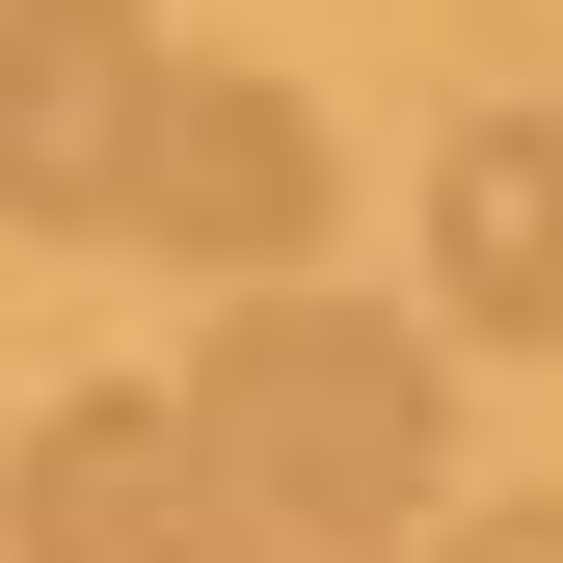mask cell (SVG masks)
<instances>
[{
    "label": "cell",
    "mask_w": 563,
    "mask_h": 563,
    "mask_svg": "<svg viewBox=\"0 0 563 563\" xmlns=\"http://www.w3.org/2000/svg\"><path fill=\"white\" fill-rule=\"evenodd\" d=\"M430 349H563V108H456V162H430Z\"/></svg>",
    "instance_id": "5b68a950"
},
{
    "label": "cell",
    "mask_w": 563,
    "mask_h": 563,
    "mask_svg": "<svg viewBox=\"0 0 563 563\" xmlns=\"http://www.w3.org/2000/svg\"><path fill=\"white\" fill-rule=\"evenodd\" d=\"M134 134H162V27H134V0H0V216L108 242Z\"/></svg>",
    "instance_id": "277c9868"
},
{
    "label": "cell",
    "mask_w": 563,
    "mask_h": 563,
    "mask_svg": "<svg viewBox=\"0 0 563 563\" xmlns=\"http://www.w3.org/2000/svg\"><path fill=\"white\" fill-rule=\"evenodd\" d=\"M134 242H162V268H216V296H296V242H322V108H296V81H242V54H162Z\"/></svg>",
    "instance_id": "7a4b0ae2"
},
{
    "label": "cell",
    "mask_w": 563,
    "mask_h": 563,
    "mask_svg": "<svg viewBox=\"0 0 563 563\" xmlns=\"http://www.w3.org/2000/svg\"><path fill=\"white\" fill-rule=\"evenodd\" d=\"M0 537H27V563H268V537L216 510V456H188V402H134V376L27 402V456H0Z\"/></svg>",
    "instance_id": "3957f363"
},
{
    "label": "cell",
    "mask_w": 563,
    "mask_h": 563,
    "mask_svg": "<svg viewBox=\"0 0 563 563\" xmlns=\"http://www.w3.org/2000/svg\"><path fill=\"white\" fill-rule=\"evenodd\" d=\"M430 563H563V483H510V510H456Z\"/></svg>",
    "instance_id": "8992f818"
},
{
    "label": "cell",
    "mask_w": 563,
    "mask_h": 563,
    "mask_svg": "<svg viewBox=\"0 0 563 563\" xmlns=\"http://www.w3.org/2000/svg\"><path fill=\"white\" fill-rule=\"evenodd\" d=\"M188 456L242 537H430L456 510V349L349 322V296H242L188 349Z\"/></svg>",
    "instance_id": "6da1fadb"
}]
</instances>
